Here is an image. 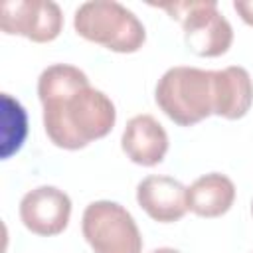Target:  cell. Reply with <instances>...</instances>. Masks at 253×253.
<instances>
[{"label": "cell", "instance_id": "1", "mask_svg": "<svg viewBox=\"0 0 253 253\" xmlns=\"http://www.w3.org/2000/svg\"><path fill=\"white\" fill-rule=\"evenodd\" d=\"M38 97L43 107V128L49 140L65 150H79L107 136L117 121L113 101L89 85L87 75L67 63L42 71Z\"/></svg>", "mask_w": 253, "mask_h": 253}, {"label": "cell", "instance_id": "2", "mask_svg": "<svg viewBox=\"0 0 253 253\" xmlns=\"http://www.w3.org/2000/svg\"><path fill=\"white\" fill-rule=\"evenodd\" d=\"M154 99L160 111L180 126H192L213 115V71L178 65L156 83Z\"/></svg>", "mask_w": 253, "mask_h": 253}, {"label": "cell", "instance_id": "3", "mask_svg": "<svg viewBox=\"0 0 253 253\" xmlns=\"http://www.w3.org/2000/svg\"><path fill=\"white\" fill-rule=\"evenodd\" d=\"M75 32L87 42L117 53H134L146 40L142 22L123 4L113 0L85 2L75 10Z\"/></svg>", "mask_w": 253, "mask_h": 253}, {"label": "cell", "instance_id": "4", "mask_svg": "<svg viewBox=\"0 0 253 253\" xmlns=\"http://www.w3.org/2000/svg\"><path fill=\"white\" fill-rule=\"evenodd\" d=\"M170 18L182 22L184 42L190 51L200 57L223 55L233 42L231 24L217 10V2H176L160 6Z\"/></svg>", "mask_w": 253, "mask_h": 253}, {"label": "cell", "instance_id": "5", "mask_svg": "<svg viewBox=\"0 0 253 253\" xmlns=\"http://www.w3.org/2000/svg\"><path fill=\"white\" fill-rule=\"evenodd\" d=\"M81 229L95 253L142 251V237L134 217L117 202H91L83 211Z\"/></svg>", "mask_w": 253, "mask_h": 253}, {"label": "cell", "instance_id": "6", "mask_svg": "<svg viewBox=\"0 0 253 253\" xmlns=\"http://www.w3.org/2000/svg\"><path fill=\"white\" fill-rule=\"evenodd\" d=\"M0 26L4 34L47 43L61 34L63 14L51 0H8L2 4Z\"/></svg>", "mask_w": 253, "mask_h": 253}, {"label": "cell", "instance_id": "7", "mask_svg": "<svg viewBox=\"0 0 253 253\" xmlns=\"http://www.w3.org/2000/svg\"><path fill=\"white\" fill-rule=\"evenodd\" d=\"M71 215L69 196L55 186L30 190L20 202V219L36 235L51 237L61 233Z\"/></svg>", "mask_w": 253, "mask_h": 253}, {"label": "cell", "instance_id": "8", "mask_svg": "<svg viewBox=\"0 0 253 253\" xmlns=\"http://www.w3.org/2000/svg\"><path fill=\"white\" fill-rule=\"evenodd\" d=\"M138 206L160 223H172L188 211L186 188L170 176H146L136 186Z\"/></svg>", "mask_w": 253, "mask_h": 253}, {"label": "cell", "instance_id": "9", "mask_svg": "<svg viewBox=\"0 0 253 253\" xmlns=\"http://www.w3.org/2000/svg\"><path fill=\"white\" fill-rule=\"evenodd\" d=\"M121 146L134 164L156 166L168 152V134L152 115H136L126 123Z\"/></svg>", "mask_w": 253, "mask_h": 253}, {"label": "cell", "instance_id": "10", "mask_svg": "<svg viewBox=\"0 0 253 253\" xmlns=\"http://www.w3.org/2000/svg\"><path fill=\"white\" fill-rule=\"evenodd\" d=\"M253 105V81L245 67L229 65L213 71V115L235 121Z\"/></svg>", "mask_w": 253, "mask_h": 253}, {"label": "cell", "instance_id": "11", "mask_svg": "<svg viewBox=\"0 0 253 253\" xmlns=\"http://www.w3.org/2000/svg\"><path fill=\"white\" fill-rule=\"evenodd\" d=\"M235 186L233 182L219 172H210L194 180L190 188H186V204L188 210L200 217H219L233 206Z\"/></svg>", "mask_w": 253, "mask_h": 253}, {"label": "cell", "instance_id": "12", "mask_svg": "<svg viewBox=\"0 0 253 253\" xmlns=\"http://www.w3.org/2000/svg\"><path fill=\"white\" fill-rule=\"evenodd\" d=\"M233 10L241 16V20L245 22V24H249V26H253V0H249V2H233Z\"/></svg>", "mask_w": 253, "mask_h": 253}, {"label": "cell", "instance_id": "13", "mask_svg": "<svg viewBox=\"0 0 253 253\" xmlns=\"http://www.w3.org/2000/svg\"><path fill=\"white\" fill-rule=\"evenodd\" d=\"M150 253H180V251L172 249V247H158V249H152Z\"/></svg>", "mask_w": 253, "mask_h": 253}, {"label": "cell", "instance_id": "14", "mask_svg": "<svg viewBox=\"0 0 253 253\" xmlns=\"http://www.w3.org/2000/svg\"><path fill=\"white\" fill-rule=\"evenodd\" d=\"M251 213H253V204H251Z\"/></svg>", "mask_w": 253, "mask_h": 253}]
</instances>
